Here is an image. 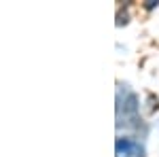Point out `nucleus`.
<instances>
[{
    "mask_svg": "<svg viewBox=\"0 0 159 157\" xmlns=\"http://www.w3.org/2000/svg\"><path fill=\"white\" fill-rule=\"evenodd\" d=\"M138 98H136V94H127V98H125V102H123V113L125 115H129V117H136L138 115Z\"/></svg>",
    "mask_w": 159,
    "mask_h": 157,
    "instance_id": "obj_1",
    "label": "nucleus"
}]
</instances>
